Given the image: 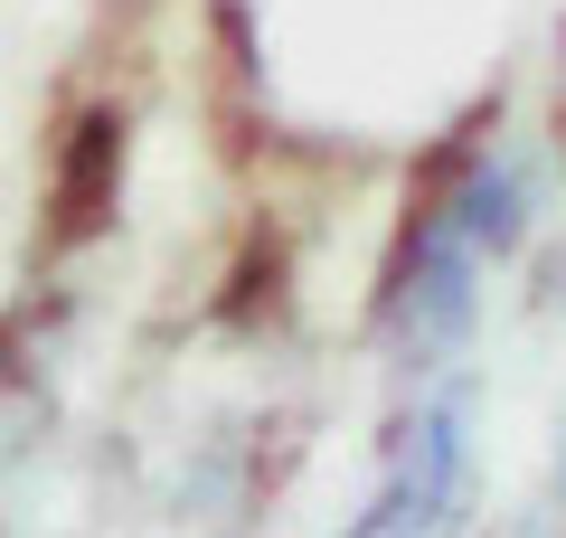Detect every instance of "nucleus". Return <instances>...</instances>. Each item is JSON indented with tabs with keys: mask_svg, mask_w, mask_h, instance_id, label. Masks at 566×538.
Masks as SVG:
<instances>
[{
	"mask_svg": "<svg viewBox=\"0 0 566 538\" xmlns=\"http://www.w3.org/2000/svg\"><path fill=\"white\" fill-rule=\"evenodd\" d=\"M538 199L547 189H538V170H528L520 152H482V161H463V170L424 199V218L444 227V237H463L472 256L501 275V265L528 246V227H538Z\"/></svg>",
	"mask_w": 566,
	"mask_h": 538,
	"instance_id": "obj_2",
	"label": "nucleus"
},
{
	"mask_svg": "<svg viewBox=\"0 0 566 538\" xmlns=\"http://www.w3.org/2000/svg\"><path fill=\"white\" fill-rule=\"evenodd\" d=\"M472 482H482V397L472 379H424L387 425L368 500L331 538H463Z\"/></svg>",
	"mask_w": 566,
	"mask_h": 538,
	"instance_id": "obj_1",
	"label": "nucleus"
},
{
	"mask_svg": "<svg viewBox=\"0 0 566 538\" xmlns=\"http://www.w3.org/2000/svg\"><path fill=\"white\" fill-rule=\"evenodd\" d=\"M199 538H237V529H199Z\"/></svg>",
	"mask_w": 566,
	"mask_h": 538,
	"instance_id": "obj_3",
	"label": "nucleus"
}]
</instances>
